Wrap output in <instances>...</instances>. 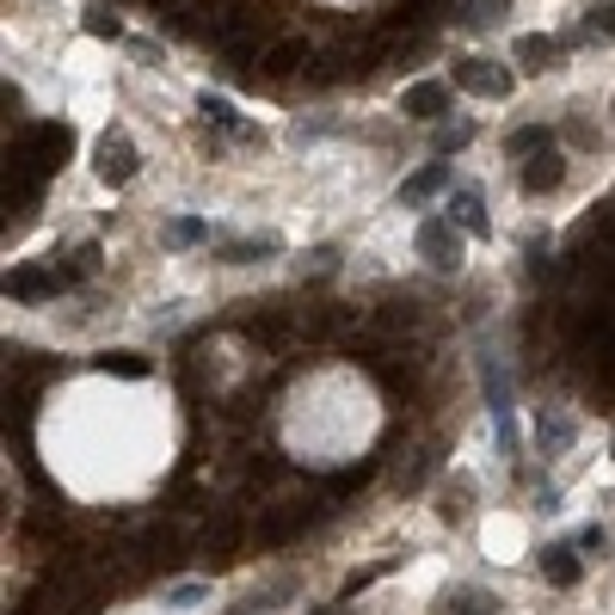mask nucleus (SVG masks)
<instances>
[{"instance_id":"dca6fc26","label":"nucleus","mask_w":615,"mask_h":615,"mask_svg":"<svg viewBox=\"0 0 615 615\" xmlns=\"http://www.w3.org/2000/svg\"><path fill=\"white\" fill-rule=\"evenodd\" d=\"M541 148H554L548 123H529V130H517V136L505 142V154H517V160H529V154H541Z\"/></svg>"},{"instance_id":"4be33fe9","label":"nucleus","mask_w":615,"mask_h":615,"mask_svg":"<svg viewBox=\"0 0 615 615\" xmlns=\"http://www.w3.org/2000/svg\"><path fill=\"white\" fill-rule=\"evenodd\" d=\"M87 31H92V37H123V25H118V19H105V13H87Z\"/></svg>"},{"instance_id":"423d86ee","label":"nucleus","mask_w":615,"mask_h":615,"mask_svg":"<svg viewBox=\"0 0 615 615\" xmlns=\"http://www.w3.org/2000/svg\"><path fill=\"white\" fill-rule=\"evenodd\" d=\"M400 111H406V118H418V123H437L449 111V87H444V80H418V87L400 92Z\"/></svg>"},{"instance_id":"1a4fd4ad","label":"nucleus","mask_w":615,"mask_h":615,"mask_svg":"<svg viewBox=\"0 0 615 615\" xmlns=\"http://www.w3.org/2000/svg\"><path fill=\"white\" fill-rule=\"evenodd\" d=\"M444 185H449V160H431L413 179H400V203H425L431 191H444Z\"/></svg>"},{"instance_id":"f3484780","label":"nucleus","mask_w":615,"mask_h":615,"mask_svg":"<svg viewBox=\"0 0 615 615\" xmlns=\"http://www.w3.org/2000/svg\"><path fill=\"white\" fill-rule=\"evenodd\" d=\"M203 123H222V130H234V136H253V130H246V123L234 118L228 99H210V92H203Z\"/></svg>"},{"instance_id":"4468645a","label":"nucleus","mask_w":615,"mask_h":615,"mask_svg":"<svg viewBox=\"0 0 615 615\" xmlns=\"http://www.w3.org/2000/svg\"><path fill=\"white\" fill-rule=\"evenodd\" d=\"M99 369H105V376H130V382L154 376V364L142 351H99Z\"/></svg>"},{"instance_id":"412c9836","label":"nucleus","mask_w":615,"mask_h":615,"mask_svg":"<svg viewBox=\"0 0 615 615\" xmlns=\"http://www.w3.org/2000/svg\"><path fill=\"white\" fill-rule=\"evenodd\" d=\"M198 597H203V584H172V591H167V603H172V610H191Z\"/></svg>"},{"instance_id":"2eb2a0df","label":"nucleus","mask_w":615,"mask_h":615,"mask_svg":"<svg viewBox=\"0 0 615 615\" xmlns=\"http://www.w3.org/2000/svg\"><path fill=\"white\" fill-rule=\"evenodd\" d=\"M376 326H382V333H413V326H418V302H413V295H406V302H382V308H376Z\"/></svg>"},{"instance_id":"f8f14e48","label":"nucleus","mask_w":615,"mask_h":615,"mask_svg":"<svg viewBox=\"0 0 615 615\" xmlns=\"http://www.w3.org/2000/svg\"><path fill=\"white\" fill-rule=\"evenodd\" d=\"M579 554H572V548H548V554H541V579H548V584H560V591H567V584H579Z\"/></svg>"},{"instance_id":"9b49d317","label":"nucleus","mask_w":615,"mask_h":615,"mask_svg":"<svg viewBox=\"0 0 615 615\" xmlns=\"http://www.w3.org/2000/svg\"><path fill=\"white\" fill-rule=\"evenodd\" d=\"M449 222H461L468 234H487L492 222H487V203L474 198V191H449Z\"/></svg>"},{"instance_id":"393cba45","label":"nucleus","mask_w":615,"mask_h":615,"mask_svg":"<svg viewBox=\"0 0 615 615\" xmlns=\"http://www.w3.org/2000/svg\"><path fill=\"white\" fill-rule=\"evenodd\" d=\"M474 7H480V13H474V19H492V13H505L511 0H474Z\"/></svg>"},{"instance_id":"6ab92c4d","label":"nucleus","mask_w":615,"mask_h":615,"mask_svg":"<svg viewBox=\"0 0 615 615\" xmlns=\"http://www.w3.org/2000/svg\"><path fill=\"white\" fill-rule=\"evenodd\" d=\"M167 241H172V246H191V241H203V222H198V215H185V222H172V228H167Z\"/></svg>"},{"instance_id":"a211bd4d","label":"nucleus","mask_w":615,"mask_h":615,"mask_svg":"<svg viewBox=\"0 0 615 615\" xmlns=\"http://www.w3.org/2000/svg\"><path fill=\"white\" fill-rule=\"evenodd\" d=\"M382 572H394V560H376V567H357L351 579H345V597H357V591H364V584H376V579H382Z\"/></svg>"},{"instance_id":"6e6552de","label":"nucleus","mask_w":615,"mask_h":615,"mask_svg":"<svg viewBox=\"0 0 615 615\" xmlns=\"http://www.w3.org/2000/svg\"><path fill=\"white\" fill-rule=\"evenodd\" d=\"M259 62H265V75H271V80H290L295 68H308V62H314V49H308V37H283V44H271Z\"/></svg>"},{"instance_id":"aec40b11","label":"nucleus","mask_w":615,"mask_h":615,"mask_svg":"<svg viewBox=\"0 0 615 615\" xmlns=\"http://www.w3.org/2000/svg\"><path fill=\"white\" fill-rule=\"evenodd\" d=\"M584 31H591V37H615V7H597V13L584 19Z\"/></svg>"},{"instance_id":"b1692460","label":"nucleus","mask_w":615,"mask_h":615,"mask_svg":"<svg viewBox=\"0 0 615 615\" xmlns=\"http://www.w3.org/2000/svg\"><path fill=\"white\" fill-rule=\"evenodd\" d=\"M468 136H474V130H468V123H456V130H444V136H437V148H461V142H468Z\"/></svg>"},{"instance_id":"39448f33","label":"nucleus","mask_w":615,"mask_h":615,"mask_svg":"<svg viewBox=\"0 0 615 615\" xmlns=\"http://www.w3.org/2000/svg\"><path fill=\"white\" fill-rule=\"evenodd\" d=\"M241 523L234 517H215V529H203V567L210 572H222V567H234L241 560Z\"/></svg>"},{"instance_id":"f03ea898","label":"nucleus","mask_w":615,"mask_h":615,"mask_svg":"<svg viewBox=\"0 0 615 615\" xmlns=\"http://www.w3.org/2000/svg\"><path fill=\"white\" fill-rule=\"evenodd\" d=\"M449 75H456L461 92H480V99H511V87H517V80H511L492 56H461Z\"/></svg>"},{"instance_id":"9d476101","label":"nucleus","mask_w":615,"mask_h":615,"mask_svg":"<svg viewBox=\"0 0 615 615\" xmlns=\"http://www.w3.org/2000/svg\"><path fill=\"white\" fill-rule=\"evenodd\" d=\"M554 56H560V44H554V37H541V31L517 37V62H523V75H541V68H554Z\"/></svg>"},{"instance_id":"0eeeda50","label":"nucleus","mask_w":615,"mask_h":615,"mask_svg":"<svg viewBox=\"0 0 615 615\" xmlns=\"http://www.w3.org/2000/svg\"><path fill=\"white\" fill-rule=\"evenodd\" d=\"M56 290H62L56 271H37V265H19V271H7V295H13V302H49Z\"/></svg>"},{"instance_id":"bb28decb","label":"nucleus","mask_w":615,"mask_h":615,"mask_svg":"<svg viewBox=\"0 0 615 615\" xmlns=\"http://www.w3.org/2000/svg\"><path fill=\"white\" fill-rule=\"evenodd\" d=\"M314 615H345V610H314Z\"/></svg>"},{"instance_id":"a878e982","label":"nucleus","mask_w":615,"mask_h":615,"mask_svg":"<svg viewBox=\"0 0 615 615\" xmlns=\"http://www.w3.org/2000/svg\"><path fill=\"white\" fill-rule=\"evenodd\" d=\"M148 7H154V13H172V7H179V0H148Z\"/></svg>"},{"instance_id":"ddd939ff","label":"nucleus","mask_w":615,"mask_h":615,"mask_svg":"<svg viewBox=\"0 0 615 615\" xmlns=\"http://www.w3.org/2000/svg\"><path fill=\"white\" fill-rule=\"evenodd\" d=\"M308 517H314V511H308V505L283 511V517L259 523V541H265V548H277V541H290V536H295V529H308Z\"/></svg>"},{"instance_id":"20e7f679","label":"nucleus","mask_w":615,"mask_h":615,"mask_svg":"<svg viewBox=\"0 0 615 615\" xmlns=\"http://www.w3.org/2000/svg\"><path fill=\"white\" fill-rule=\"evenodd\" d=\"M567 185V160H560V148H541L523 160V191L529 198H548V191H560Z\"/></svg>"},{"instance_id":"5701e85b","label":"nucleus","mask_w":615,"mask_h":615,"mask_svg":"<svg viewBox=\"0 0 615 615\" xmlns=\"http://www.w3.org/2000/svg\"><path fill=\"white\" fill-rule=\"evenodd\" d=\"M567 437H572V425H554V418H541V444H567Z\"/></svg>"},{"instance_id":"7ed1b4c3","label":"nucleus","mask_w":615,"mask_h":615,"mask_svg":"<svg viewBox=\"0 0 615 615\" xmlns=\"http://www.w3.org/2000/svg\"><path fill=\"white\" fill-rule=\"evenodd\" d=\"M418 253H425L437 271H456V265H461V234H456V222H425V228H418Z\"/></svg>"},{"instance_id":"f257e3e1","label":"nucleus","mask_w":615,"mask_h":615,"mask_svg":"<svg viewBox=\"0 0 615 615\" xmlns=\"http://www.w3.org/2000/svg\"><path fill=\"white\" fill-rule=\"evenodd\" d=\"M92 172H99V179H105L111 191H118V185H130V179L142 172L136 142L123 136V130H105V136H99V148H92Z\"/></svg>"}]
</instances>
